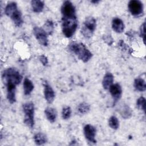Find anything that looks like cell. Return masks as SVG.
<instances>
[{"mask_svg": "<svg viewBox=\"0 0 146 146\" xmlns=\"http://www.w3.org/2000/svg\"><path fill=\"white\" fill-rule=\"evenodd\" d=\"M108 125L113 129H117L119 127V121L115 116H112L108 120Z\"/></svg>", "mask_w": 146, "mask_h": 146, "instance_id": "d4e9b609", "label": "cell"}, {"mask_svg": "<svg viewBox=\"0 0 146 146\" xmlns=\"http://www.w3.org/2000/svg\"><path fill=\"white\" fill-rule=\"evenodd\" d=\"M84 134L86 139L91 143H95L96 140L95 139L96 129L94 126L91 124H86L83 129Z\"/></svg>", "mask_w": 146, "mask_h": 146, "instance_id": "9c48e42d", "label": "cell"}, {"mask_svg": "<svg viewBox=\"0 0 146 146\" xmlns=\"http://www.w3.org/2000/svg\"><path fill=\"white\" fill-rule=\"evenodd\" d=\"M112 29L117 33H121L124 30V24L123 21L117 17L113 18L112 21Z\"/></svg>", "mask_w": 146, "mask_h": 146, "instance_id": "4fadbf2b", "label": "cell"}, {"mask_svg": "<svg viewBox=\"0 0 146 146\" xmlns=\"http://www.w3.org/2000/svg\"><path fill=\"white\" fill-rule=\"evenodd\" d=\"M71 115V109L69 106H64L62 111V118L64 120L68 119Z\"/></svg>", "mask_w": 146, "mask_h": 146, "instance_id": "484cf974", "label": "cell"}, {"mask_svg": "<svg viewBox=\"0 0 146 146\" xmlns=\"http://www.w3.org/2000/svg\"><path fill=\"white\" fill-rule=\"evenodd\" d=\"M6 86L7 89V99L10 103L13 104L16 102V85L12 83H7Z\"/></svg>", "mask_w": 146, "mask_h": 146, "instance_id": "7c38bea8", "label": "cell"}, {"mask_svg": "<svg viewBox=\"0 0 146 146\" xmlns=\"http://www.w3.org/2000/svg\"><path fill=\"white\" fill-rule=\"evenodd\" d=\"M136 106L137 108L140 110H143L144 112H145V99L141 96L136 101Z\"/></svg>", "mask_w": 146, "mask_h": 146, "instance_id": "4316f807", "label": "cell"}, {"mask_svg": "<svg viewBox=\"0 0 146 146\" xmlns=\"http://www.w3.org/2000/svg\"><path fill=\"white\" fill-rule=\"evenodd\" d=\"M23 92L25 95H30L32 92L34 88V86L33 82L27 78H25L23 80Z\"/></svg>", "mask_w": 146, "mask_h": 146, "instance_id": "9a60e30c", "label": "cell"}, {"mask_svg": "<svg viewBox=\"0 0 146 146\" xmlns=\"http://www.w3.org/2000/svg\"><path fill=\"white\" fill-rule=\"evenodd\" d=\"M78 27L77 17H62V29L64 36L71 38L75 33Z\"/></svg>", "mask_w": 146, "mask_h": 146, "instance_id": "7a4b0ae2", "label": "cell"}, {"mask_svg": "<svg viewBox=\"0 0 146 146\" xmlns=\"http://www.w3.org/2000/svg\"><path fill=\"white\" fill-rule=\"evenodd\" d=\"M44 86V98L47 102L49 104L52 103L54 102L55 99V92L49 84L47 82H44L43 83Z\"/></svg>", "mask_w": 146, "mask_h": 146, "instance_id": "8fae6325", "label": "cell"}, {"mask_svg": "<svg viewBox=\"0 0 146 146\" xmlns=\"http://www.w3.org/2000/svg\"><path fill=\"white\" fill-rule=\"evenodd\" d=\"M119 112L121 116L124 119H128L132 115L131 109L127 104H124L120 108Z\"/></svg>", "mask_w": 146, "mask_h": 146, "instance_id": "7402d4cb", "label": "cell"}, {"mask_svg": "<svg viewBox=\"0 0 146 146\" xmlns=\"http://www.w3.org/2000/svg\"><path fill=\"white\" fill-rule=\"evenodd\" d=\"M96 27V19L90 16L86 18L82 27L81 33L86 38H90L92 36Z\"/></svg>", "mask_w": 146, "mask_h": 146, "instance_id": "5b68a950", "label": "cell"}, {"mask_svg": "<svg viewBox=\"0 0 146 146\" xmlns=\"http://www.w3.org/2000/svg\"><path fill=\"white\" fill-rule=\"evenodd\" d=\"M10 18L13 21L14 25L17 26L19 27L21 26L23 23V19H22V16L21 12L18 9L10 17Z\"/></svg>", "mask_w": 146, "mask_h": 146, "instance_id": "2e32d148", "label": "cell"}, {"mask_svg": "<svg viewBox=\"0 0 146 146\" xmlns=\"http://www.w3.org/2000/svg\"><path fill=\"white\" fill-rule=\"evenodd\" d=\"M2 77L3 82L5 84L7 83H12L17 86L22 80V75L14 68H8L4 70Z\"/></svg>", "mask_w": 146, "mask_h": 146, "instance_id": "3957f363", "label": "cell"}, {"mask_svg": "<svg viewBox=\"0 0 146 146\" xmlns=\"http://www.w3.org/2000/svg\"><path fill=\"white\" fill-rule=\"evenodd\" d=\"M17 10H18L17 4L15 2H11L7 3L5 9V14L10 17Z\"/></svg>", "mask_w": 146, "mask_h": 146, "instance_id": "44dd1931", "label": "cell"}, {"mask_svg": "<svg viewBox=\"0 0 146 146\" xmlns=\"http://www.w3.org/2000/svg\"><path fill=\"white\" fill-rule=\"evenodd\" d=\"M90 110V106L86 102L80 103L77 107V111L81 115L87 114Z\"/></svg>", "mask_w": 146, "mask_h": 146, "instance_id": "603a6c76", "label": "cell"}, {"mask_svg": "<svg viewBox=\"0 0 146 146\" xmlns=\"http://www.w3.org/2000/svg\"><path fill=\"white\" fill-rule=\"evenodd\" d=\"M69 48L80 60L84 63L90 60L92 56V53L82 43L72 42L69 45Z\"/></svg>", "mask_w": 146, "mask_h": 146, "instance_id": "6da1fadb", "label": "cell"}, {"mask_svg": "<svg viewBox=\"0 0 146 146\" xmlns=\"http://www.w3.org/2000/svg\"><path fill=\"white\" fill-rule=\"evenodd\" d=\"M34 35L40 45L47 46L48 45L47 34L43 29L39 27H34L33 29Z\"/></svg>", "mask_w": 146, "mask_h": 146, "instance_id": "ba28073f", "label": "cell"}, {"mask_svg": "<svg viewBox=\"0 0 146 146\" xmlns=\"http://www.w3.org/2000/svg\"><path fill=\"white\" fill-rule=\"evenodd\" d=\"M128 7L131 14L135 17H140L144 13L143 4L140 1H130L128 4Z\"/></svg>", "mask_w": 146, "mask_h": 146, "instance_id": "8992f818", "label": "cell"}, {"mask_svg": "<svg viewBox=\"0 0 146 146\" xmlns=\"http://www.w3.org/2000/svg\"><path fill=\"white\" fill-rule=\"evenodd\" d=\"M108 90L115 103L117 102L121 98L122 95V88L119 83L112 84Z\"/></svg>", "mask_w": 146, "mask_h": 146, "instance_id": "30bf717a", "label": "cell"}, {"mask_svg": "<svg viewBox=\"0 0 146 146\" xmlns=\"http://www.w3.org/2000/svg\"><path fill=\"white\" fill-rule=\"evenodd\" d=\"M34 140L36 145H41L44 144L47 141V138L44 133L38 132L34 136Z\"/></svg>", "mask_w": 146, "mask_h": 146, "instance_id": "ffe728a7", "label": "cell"}, {"mask_svg": "<svg viewBox=\"0 0 146 146\" xmlns=\"http://www.w3.org/2000/svg\"><path fill=\"white\" fill-rule=\"evenodd\" d=\"M92 3H99V1H91Z\"/></svg>", "mask_w": 146, "mask_h": 146, "instance_id": "f546056e", "label": "cell"}, {"mask_svg": "<svg viewBox=\"0 0 146 146\" xmlns=\"http://www.w3.org/2000/svg\"><path fill=\"white\" fill-rule=\"evenodd\" d=\"M32 9L35 13H40L43 11L44 3L42 1L34 0L31 2Z\"/></svg>", "mask_w": 146, "mask_h": 146, "instance_id": "d6986e66", "label": "cell"}, {"mask_svg": "<svg viewBox=\"0 0 146 146\" xmlns=\"http://www.w3.org/2000/svg\"><path fill=\"white\" fill-rule=\"evenodd\" d=\"M133 86L135 89L140 92L145 91L146 90L145 81L143 78H138L135 79L134 80Z\"/></svg>", "mask_w": 146, "mask_h": 146, "instance_id": "ac0fdd59", "label": "cell"}, {"mask_svg": "<svg viewBox=\"0 0 146 146\" xmlns=\"http://www.w3.org/2000/svg\"><path fill=\"white\" fill-rule=\"evenodd\" d=\"M114 78L113 75L110 72H107L104 75L103 81L102 85L105 90H108L110 87L113 84Z\"/></svg>", "mask_w": 146, "mask_h": 146, "instance_id": "e0dca14e", "label": "cell"}, {"mask_svg": "<svg viewBox=\"0 0 146 146\" xmlns=\"http://www.w3.org/2000/svg\"><path fill=\"white\" fill-rule=\"evenodd\" d=\"M44 113L47 119L50 123H54L57 117V112L56 109L48 107L44 110Z\"/></svg>", "mask_w": 146, "mask_h": 146, "instance_id": "5bb4252c", "label": "cell"}, {"mask_svg": "<svg viewBox=\"0 0 146 146\" xmlns=\"http://www.w3.org/2000/svg\"><path fill=\"white\" fill-rule=\"evenodd\" d=\"M43 29L46 31L47 35H51L54 31V23L51 20H47L45 22Z\"/></svg>", "mask_w": 146, "mask_h": 146, "instance_id": "cb8c5ba5", "label": "cell"}, {"mask_svg": "<svg viewBox=\"0 0 146 146\" xmlns=\"http://www.w3.org/2000/svg\"><path fill=\"white\" fill-rule=\"evenodd\" d=\"M62 17H76V10L74 5L69 1H64L61 7Z\"/></svg>", "mask_w": 146, "mask_h": 146, "instance_id": "52a82bcc", "label": "cell"}, {"mask_svg": "<svg viewBox=\"0 0 146 146\" xmlns=\"http://www.w3.org/2000/svg\"><path fill=\"white\" fill-rule=\"evenodd\" d=\"M144 27H145V23H143L141 27H140V36L143 37L144 42L145 41V33H144Z\"/></svg>", "mask_w": 146, "mask_h": 146, "instance_id": "f1b7e54d", "label": "cell"}, {"mask_svg": "<svg viewBox=\"0 0 146 146\" xmlns=\"http://www.w3.org/2000/svg\"><path fill=\"white\" fill-rule=\"evenodd\" d=\"M39 60L42 63V64L44 65V66H46V65H47L48 64L47 58L45 55H42L40 56Z\"/></svg>", "mask_w": 146, "mask_h": 146, "instance_id": "83f0119b", "label": "cell"}, {"mask_svg": "<svg viewBox=\"0 0 146 146\" xmlns=\"http://www.w3.org/2000/svg\"><path fill=\"white\" fill-rule=\"evenodd\" d=\"M25 114L24 123L30 128L34 125V105L33 102L25 103L22 106Z\"/></svg>", "mask_w": 146, "mask_h": 146, "instance_id": "277c9868", "label": "cell"}]
</instances>
